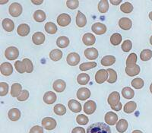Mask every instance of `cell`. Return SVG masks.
Returning <instances> with one entry per match:
<instances>
[{
    "instance_id": "cell-26",
    "label": "cell",
    "mask_w": 152,
    "mask_h": 133,
    "mask_svg": "<svg viewBox=\"0 0 152 133\" xmlns=\"http://www.w3.org/2000/svg\"><path fill=\"white\" fill-rule=\"evenodd\" d=\"M22 86L19 83H14L11 88V95L13 97H18L21 93Z\"/></svg>"
},
{
    "instance_id": "cell-57",
    "label": "cell",
    "mask_w": 152,
    "mask_h": 133,
    "mask_svg": "<svg viewBox=\"0 0 152 133\" xmlns=\"http://www.w3.org/2000/svg\"><path fill=\"white\" fill-rule=\"evenodd\" d=\"M132 133H143L142 131H140V130H134V131L132 132Z\"/></svg>"
},
{
    "instance_id": "cell-52",
    "label": "cell",
    "mask_w": 152,
    "mask_h": 133,
    "mask_svg": "<svg viewBox=\"0 0 152 133\" xmlns=\"http://www.w3.org/2000/svg\"><path fill=\"white\" fill-rule=\"evenodd\" d=\"M29 133H43V127L40 126H34L31 129Z\"/></svg>"
},
{
    "instance_id": "cell-19",
    "label": "cell",
    "mask_w": 152,
    "mask_h": 133,
    "mask_svg": "<svg viewBox=\"0 0 152 133\" xmlns=\"http://www.w3.org/2000/svg\"><path fill=\"white\" fill-rule=\"evenodd\" d=\"M68 106H69V108L70 109V110L72 111L73 113H79L81 111V104H80L78 101L75 100H70L68 103Z\"/></svg>"
},
{
    "instance_id": "cell-51",
    "label": "cell",
    "mask_w": 152,
    "mask_h": 133,
    "mask_svg": "<svg viewBox=\"0 0 152 133\" xmlns=\"http://www.w3.org/2000/svg\"><path fill=\"white\" fill-rule=\"evenodd\" d=\"M28 97H29V92H28V91L24 90L21 91V94L17 97V99L18 101H25V100H28Z\"/></svg>"
},
{
    "instance_id": "cell-12",
    "label": "cell",
    "mask_w": 152,
    "mask_h": 133,
    "mask_svg": "<svg viewBox=\"0 0 152 133\" xmlns=\"http://www.w3.org/2000/svg\"><path fill=\"white\" fill-rule=\"evenodd\" d=\"M119 26L121 29L128 31L131 29L132 26V21L129 18H121L119 20Z\"/></svg>"
},
{
    "instance_id": "cell-56",
    "label": "cell",
    "mask_w": 152,
    "mask_h": 133,
    "mask_svg": "<svg viewBox=\"0 0 152 133\" xmlns=\"http://www.w3.org/2000/svg\"><path fill=\"white\" fill-rule=\"evenodd\" d=\"M31 2L33 4H35V5H40V4H42L43 2V1H35V0H34V1H31Z\"/></svg>"
},
{
    "instance_id": "cell-22",
    "label": "cell",
    "mask_w": 152,
    "mask_h": 133,
    "mask_svg": "<svg viewBox=\"0 0 152 133\" xmlns=\"http://www.w3.org/2000/svg\"><path fill=\"white\" fill-rule=\"evenodd\" d=\"M8 116L11 121H18L21 118V111L17 108H12L8 113Z\"/></svg>"
},
{
    "instance_id": "cell-55",
    "label": "cell",
    "mask_w": 152,
    "mask_h": 133,
    "mask_svg": "<svg viewBox=\"0 0 152 133\" xmlns=\"http://www.w3.org/2000/svg\"><path fill=\"white\" fill-rule=\"evenodd\" d=\"M110 3H112L113 5H119V4H120L122 2V0H110Z\"/></svg>"
},
{
    "instance_id": "cell-50",
    "label": "cell",
    "mask_w": 152,
    "mask_h": 133,
    "mask_svg": "<svg viewBox=\"0 0 152 133\" xmlns=\"http://www.w3.org/2000/svg\"><path fill=\"white\" fill-rule=\"evenodd\" d=\"M66 5L70 9H76L79 5V1L78 0H68L66 1Z\"/></svg>"
},
{
    "instance_id": "cell-24",
    "label": "cell",
    "mask_w": 152,
    "mask_h": 133,
    "mask_svg": "<svg viewBox=\"0 0 152 133\" xmlns=\"http://www.w3.org/2000/svg\"><path fill=\"white\" fill-rule=\"evenodd\" d=\"M17 32L18 35L21 37L28 36L30 33V27L27 24H20L17 28Z\"/></svg>"
},
{
    "instance_id": "cell-54",
    "label": "cell",
    "mask_w": 152,
    "mask_h": 133,
    "mask_svg": "<svg viewBox=\"0 0 152 133\" xmlns=\"http://www.w3.org/2000/svg\"><path fill=\"white\" fill-rule=\"evenodd\" d=\"M111 108H112L113 110L115 111H119L120 110L122 109V104L120 102L118 104H116V106H113V107H111Z\"/></svg>"
},
{
    "instance_id": "cell-35",
    "label": "cell",
    "mask_w": 152,
    "mask_h": 133,
    "mask_svg": "<svg viewBox=\"0 0 152 133\" xmlns=\"http://www.w3.org/2000/svg\"><path fill=\"white\" fill-rule=\"evenodd\" d=\"M122 94L126 99H132L135 96V91L129 87H126L122 91Z\"/></svg>"
},
{
    "instance_id": "cell-10",
    "label": "cell",
    "mask_w": 152,
    "mask_h": 133,
    "mask_svg": "<svg viewBox=\"0 0 152 133\" xmlns=\"http://www.w3.org/2000/svg\"><path fill=\"white\" fill-rule=\"evenodd\" d=\"M77 98L80 100H86L91 96V91L87 88H79L77 91Z\"/></svg>"
},
{
    "instance_id": "cell-37",
    "label": "cell",
    "mask_w": 152,
    "mask_h": 133,
    "mask_svg": "<svg viewBox=\"0 0 152 133\" xmlns=\"http://www.w3.org/2000/svg\"><path fill=\"white\" fill-rule=\"evenodd\" d=\"M109 9V2L107 0H101L98 3V10L100 13H106Z\"/></svg>"
},
{
    "instance_id": "cell-47",
    "label": "cell",
    "mask_w": 152,
    "mask_h": 133,
    "mask_svg": "<svg viewBox=\"0 0 152 133\" xmlns=\"http://www.w3.org/2000/svg\"><path fill=\"white\" fill-rule=\"evenodd\" d=\"M15 69L19 73H21V74H23L26 72V69H25V66H24V63L21 61H16L15 62Z\"/></svg>"
},
{
    "instance_id": "cell-2",
    "label": "cell",
    "mask_w": 152,
    "mask_h": 133,
    "mask_svg": "<svg viewBox=\"0 0 152 133\" xmlns=\"http://www.w3.org/2000/svg\"><path fill=\"white\" fill-rule=\"evenodd\" d=\"M19 56L18 49L15 47H8L5 51V58L9 60H15Z\"/></svg>"
},
{
    "instance_id": "cell-8",
    "label": "cell",
    "mask_w": 152,
    "mask_h": 133,
    "mask_svg": "<svg viewBox=\"0 0 152 133\" xmlns=\"http://www.w3.org/2000/svg\"><path fill=\"white\" fill-rule=\"evenodd\" d=\"M91 30L94 33L96 34L102 35L106 33V31H107V26L104 24H102V23L97 22L95 23V24H94L92 25Z\"/></svg>"
},
{
    "instance_id": "cell-53",
    "label": "cell",
    "mask_w": 152,
    "mask_h": 133,
    "mask_svg": "<svg viewBox=\"0 0 152 133\" xmlns=\"http://www.w3.org/2000/svg\"><path fill=\"white\" fill-rule=\"evenodd\" d=\"M72 133H85V129L83 127H75L72 129Z\"/></svg>"
},
{
    "instance_id": "cell-36",
    "label": "cell",
    "mask_w": 152,
    "mask_h": 133,
    "mask_svg": "<svg viewBox=\"0 0 152 133\" xmlns=\"http://www.w3.org/2000/svg\"><path fill=\"white\" fill-rule=\"evenodd\" d=\"M96 66H97V63L95 62H84V63L80 65L79 69L81 71H88V70L94 69V68H95Z\"/></svg>"
},
{
    "instance_id": "cell-38",
    "label": "cell",
    "mask_w": 152,
    "mask_h": 133,
    "mask_svg": "<svg viewBox=\"0 0 152 133\" xmlns=\"http://www.w3.org/2000/svg\"><path fill=\"white\" fill-rule=\"evenodd\" d=\"M132 86L135 89H141L144 87L145 85V81L142 78H134V79L131 82Z\"/></svg>"
},
{
    "instance_id": "cell-48",
    "label": "cell",
    "mask_w": 152,
    "mask_h": 133,
    "mask_svg": "<svg viewBox=\"0 0 152 133\" xmlns=\"http://www.w3.org/2000/svg\"><path fill=\"white\" fill-rule=\"evenodd\" d=\"M121 48L125 53L129 52L130 50H131V49L132 48V43L131 40H125V41L123 43V44H122Z\"/></svg>"
},
{
    "instance_id": "cell-58",
    "label": "cell",
    "mask_w": 152,
    "mask_h": 133,
    "mask_svg": "<svg viewBox=\"0 0 152 133\" xmlns=\"http://www.w3.org/2000/svg\"><path fill=\"white\" fill-rule=\"evenodd\" d=\"M149 18H150V20H151L152 21V12H151L150 13H149Z\"/></svg>"
},
{
    "instance_id": "cell-33",
    "label": "cell",
    "mask_w": 152,
    "mask_h": 133,
    "mask_svg": "<svg viewBox=\"0 0 152 133\" xmlns=\"http://www.w3.org/2000/svg\"><path fill=\"white\" fill-rule=\"evenodd\" d=\"M90 81V76L87 73H81L77 77V81L81 85H85Z\"/></svg>"
},
{
    "instance_id": "cell-9",
    "label": "cell",
    "mask_w": 152,
    "mask_h": 133,
    "mask_svg": "<svg viewBox=\"0 0 152 133\" xmlns=\"http://www.w3.org/2000/svg\"><path fill=\"white\" fill-rule=\"evenodd\" d=\"M0 72H1V74L5 76L11 75L13 72L12 65L8 62H3L0 66Z\"/></svg>"
},
{
    "instance_id": "cell-32",
    "label": "cell",
    "mask_w": 152,
    "mask_h": 133,
    "mask_svg": "<svg viewBox=\"0 0 152 133\" xmlns=\"http://www.w3.org/2000/svg\"><path fill=\"white\" fill-rule=\"evenodd\" d=\"M62 52L59 49H54L50 53V58L53 61H59L62 59Z\"/></svg>"
},
{
    "instance_id": "cell-43",
    "label": "cell",
    "mask_w": 152,
    "mask_h": 133,
    "mask_svg": "<svg viewBox=\"0 0 152 133\" xmlns=\"http://www.w3.org/2000/svg\"><path fill=\"white\" fill-rule=\"evenodd\" d=\"M122 39H123V37L119 33H115L111 36L110 43L113 46H118L122 42Z\"/></svg>"
},
{
    "instance_id": "cell-4",
    "label": "cell",
    "mask_w": 152,
    "mask_h": 133,
    "mask_svg": "<svg viewBox=\"0 0 152 133\" xmlns=\"http://www.w3.org/2000/svg\"><path fill=\"white\" fill-rule=\"evenodd\" d=\"M108 72L106 69H100L95 75V81L97 84H103L108 79Z\"/></svg>"
},
{
    "instance_id": "cell-46",
    "label": "cell",
    "mask_w": 152,
    "mask_h": 133,
    "mask_svg": "<svg viewBox=\"0 0 152 133\" xmlns=\"http://www.w3.org/2000/svg\"><path fill=\"white\" fill-rule=\"evenodd\" d=\"M76 121L79 125L85 126L88 123V117L85 116V115H83V114H80V115H78L77 117H76Z\"/></svg>"
},
{
    "instance_id": "cell-29",
    "label": "cell",
    "mask_w": 152,
    "mask_h": 133,
    "mask_svg": "<svg viewBox=\"0 0 152 133\" xmlns=\"http://www.w3.org/2000/svg\"><path fill=\"white\" fill-rule=\"evenodd\" d=\"M137 108V104L135 101H129V102L126 103L124 106V113H132L136 110Z\"/></svg>"
},
{
    "instance_id": "cell-21",
    "label": "cell",
    "mask_w": 152,
    "mask_h": 133,
    "mask_svg": "<svg viewBox=\"0 0 152 133\" xmlns=\"http://www.w3.org/2000/svg\"><path fill=\"white\" fill-rule=\"evenodd\" d=\"M95 41H96V38L94 34L91 33H86L84 34L83 37H82V42L86 46H92L94 44Z\"/></svg>"
},
{
    "instance_id": "cell-11",
    "label": "cell",
    "mask_w": 152,
    "mask_h": 133,
    "mask_svg": "<svg viewBox=\"0 0 152 133\" xmlns=\"http://www.w3.org/2000/svg\"><path fill=\"white\" fill-rule=\"evenodd\" d=\"M96 108H97V105H96V103L93 100H88L84 105V112L85 113L88 115H91L96 110Z\"/></svg>"
},
{
    "instance_id": "cell-20",
    "label": "cell",
    "mask_w": 152,
    "mask_h": 133,
    "mask_svg": "<svg viewBox=\"0 0 152 133\" xmlns=\"http://www.w3.org/2000/svg\"><path fill=\"white\" fill-rule=\"evenodd\" d=\"M56 100V94L53 91H47L44 94L43 101L47 104H53Z\"/></svg>"
},
{
    "instance_id": "cell-15",
    "label": "cell",
    "mask_w": 152,
    "mask_h": 133,
    "mask_svg": "<svg viewBox=\"0 0 152 133\" xmlns=\"http://www.w3.org/2000/svg\"><path fill=\"white\" fill-rule=\"evenodd\" d=\"M85 57L89 60H94L98 57V51L97 49L91 47V48H88L85 50Z\"/></svg>"
},
{
    "instance_id": "cell-31",
    "label": "cell",
    "mask_w": 152,
    "mask_h": 133,
    "mask_svg": "<svg viewBox=\"0 0 152 133\" xmlns=\"http://www.w3.org/2000/svg\"><path fill=\"white\" fill-rule=\"evenodd\" d=\"M34 18L37 22H43L47 18L46 13L43 10H37L34 13Z\"/></svg>"
},
{
    "instance_id": "cell-13",
    "label": "cell",
    "mask_w": 152,
    "mask_h": 133,
    "mask_svg": "<svg viewBox=\"0 0 152 133\" xmlns=\"http://www.w3.org/2000/svg\"><path fill=\"white\" fill-rule=\"evenodd\" d=\"M105 122L109 126H114L118 122V116L113 112H108L105 115Z\"/></svg>"
},
{
    "instance_id": "cell-41",
    "label": "cell",
    "mask_w": 152,
    "mask_h": 133,
    "mask_svg": "<svg viewBox=\"0 0 152 133\" xmlns=\"http://www.w3.org/2000/svg\"><path fill=\"white\" fill-rule=\"evenodd\" d=\"M45 31L50 34H54L57 32V27L53 22H47L45 24Z\"/></svg>"
},
{
    "instance_id": "cell-45",
    "label": "cell",
    "mask_w": 152,
    "mask_h": 133,
    "mask_svg": "<svg viewBox=\"0 0 152 133\" xmlns=\"http://www.w3.org/2000/svg\"><path fill=\"white\" fill-rule=\"evenodd\" d=\"M22 62L26 69V72L31 73L34 71V66L31 60H30L29 59H24Z\"/></svg>"
},
{
    "instance_id": "cell-7",
    "label": "cell",
    "mask_w": 152,
    "mask_h": 133,
    "mask_svg": "<svg viewBox=\"0 0 152 133\" xmlns=\"http://www.w3.org/2000/svg\"><path fill=\"white\" fill-rule=\"evenodd\" d=\"M67 63L70 66H75L79 63L80 56L77 53H70L66 58Z\"/></svg>"
},
{
    "instance_id": "cell-14",
    "label": "cell",
    "mask_w": 152,
    "mask_h": 133,
    "mask_svg": "<svg viewBox=\"0 0 152 133\" xmlns=\"http://www.w3.org/2000/svg\"><path fill=\"white\" fill-rule=\"evenodd\" d=\"M119 100H120V95H119V92L113 91L109 95L108 99H107V102L110 105V107H113L119 104Z\"/></svg>"
},
{
    "instance_id": "cell-39",
    "label": "cell",
    "mask_w": 152,
    "mask_h": 133,
    "mask_svg": "<svg viewBox=\"0 0 152 133\" xmlns=\"http://www.w3.org/2000/svg\"><path fill=\"white\" fill-rule=\"evenodd\" d=\"M108 73H109L110 76L108 79H107V82L110 84H113L117 81V73L116 72L115 70L112 69H107Z\"/></svg>"
},
{
    "instance_id": "cell-3",
    "label": "cell",
    "mask_w": 152,
    "mask_h": 133,
    "mask_svg": "<svg viewBox=\"0 0 152 133\" xmlns=\"http://www.w3.org/2000/svg\"><path fill=\"white\" fill-rule=\"evenodd\" d=\"M22 6L21 5H20L18 2H13L12 4H11V5L9 6V14L12 16V17H18L21 15L22 13Z\"/></svg>"
},
{
    "instance_id": "cell-18",
    "label": "cell",
    "mask_w": 152,
    "mask_h": 133,
    "mask_svg": "<svg viewBox=\"0 0 152 133\" xmlns=\"http://www.w3.org/2000/svg\"><path fill=\"white\" fill-rule=\"evenodd\" d=\"M75 21L77 26L79 27V28H83V27H85L87 24L86 16L81 11H78V13H77Z\"/></svg>"
},
{
    "instance_id": "cell-59",
    "label": "cell",
    "mask_w": 152,
    "mask_h": 133,
    "mask_svg": "<svg viewBox=\"0 0 152 133\" xmlns=\"http://www.w3.org/2000/svg\"><path fill=\"white\" fill-rule=\"evenodd\" d=\"M150 91H151V93L152 94V83L151 84V85H150Z\"/></svg>"
},
{
    "instance_id": "cell-30",
    "label": "cell",
    "mask_w": 152,
    "mask_h": 133,
    "mask_svg": "<svg viewBox=\"0 0 152 133\" xmlns=\"http://www.w3.org/2000/svg\"><path fill=\"white\" fill-rule=\"evenodd\" d=\"M56 44L59 48H66L69 45V39L66 36L59 37L56 40Z\"/></svg>"
},
{
    "instance_id": "cell-61",
    "label": "cell",
    "mask_w": 152,
    "mask_h": 133,
    "mask_svg": "<svg viewBox=\"0 0 152 133\" xmlns=\"http://www.w3.org/2000/svg\"><path fill=\"white\" fill-rule=\"evenodd\" d=\"M6 2H8V1H1V2H0V3L4 4V3H6Z\"/></svg>"
},
{
    "instance_id": "cell-25",
    "label": "cell",
    "mask_w": 152,
    "mask_h": 133,
    "mask_svg": "<svg viewBox=\"0 0 152 133\" xmlns=\"http://www.w3.org/2000/svg\"><path fill=\"white\" fill-rule=\"evenodd\" d=\"M2 25L3 27V29L8 32H12L15 29V24L12 20L9 18L3 19L2 22Z\"/></svg>"
},
{
    "instance_id": "cell-1",
    "label": "cell",
    "mask_w": 152,
    "mask_h": 133,
    "mask_svg": "<svg viewBox=\"0 0 152 133\" xmlns=\"http://www.w3.org/2000/svg\"><path fill=\"white\" fill-rule=\"evenodd\" d=\"M87 133H112L109 125L104 123H96L91 125L87 129Z\"/></svg>"
},
{
    "instance_id": "cell-28",
    "label": "cell",
    "mask_w": 152,
    "mask_h": 133,
    "mask_svg": "<svg viewBox=\"0 0 152 133\" xmlns=\"http://www.w3.org/2000/svg\"><path fill=\"white\" fill-rule=\"evenodd\" d=\"M126 73L129 76H131V77H133V76H135L137 75H138L140 73V67L136 65V66H133V67H126Z\"/></svg>"
},
{
    "instance_id": "cell-17",
    "label": "cell",
    "mask_w": 152,
    "mask_h": 133,
    "mask_svg": "<svg viewBox=\"0 0 152 133\" xmlns=\"http://www.w3.org/2000/svg\"><path fill=\"white\" fill-rule=\"evenodd\" d=\"M66 81H63L62 79H58L53 82V88L54 91H56L58 93H61V92L64 91L66 89Z\"/></svg>"
},
{
    "instance_id": "cell-40",
    "label": "cell",
    "mask_w": 152,
    "mask_h": 133,
    "mask_svg": "<svg viewBox=\"0 0 152 133\" xmlns=\"http://www.w3.org/2000/svg\"><path fill=\"white\" fill-rule=\"evenodd\" d=\"M152 51L149 49L143 50L140 53V58L142 61H148L151 59Z\"/></svg>"
},
{
    "instance_id": "cell-42",
    "label": "cell",
    "mask_w": 152,
    "mask_h": 133,
    "mask_svg": "<svg viewBox=\"0 0 152 133\" xmlns=\"http://www.w3.org/2000/svg\"><path fill=\"white\" fill-rule=\"evenodd\" d=\"M53 110H54V113H55L56 115H59V116H63V115H65L66 113V108L64 105L59 104H56V105L54 107Z\"/></svg>"
},
{
    "instance_id": "cell-23",
    "label": "cell",
    "mask_w": 152,
    "mask_h": 133,
    "mask_svg": "<svg viewBox=\"0 0 152 133\" xmlns=\"http://www.w3.org/2000/svg\"><path fill=\"white\" fill-rule=\"evenodd\" d=\"M128 122L126 121V119H119V121L117 122L116 128V130H117L119 133H124L127 130V129H128Z\"/></svg>"
},
{
    "instance_id": "cell-5",
    "label": "cell",
    "mask_w": 152,
    "mask_h": 133,
    "mask_svg": "<svg viewBox=\"0 0 152 133\" xmlns=\"http://www.w3.org/2000/svg\"><path fill=\"white\" fill-rule=\"evenodd\" d=\"M57 123L52 117H46L42 120V126L47 130H53L56 127Z\"/></svg>"
},
{
    "instance_id": "cell-6",
    "label": "cell",
    "mask_w": 152,
    "mask_h": 133,
    "mask_svg": "<svg viewBox=\"0 0 152 133\" xmlns=\"http://www.w3.org/2000/svg\"><path fill=\"white\" fill-rule=\"evenodd\" d=\"M71 20L72 18L69 15L66 14V13H62V14L59 15L57 18V23L59 26L66 27L70 24Z\"/></svg>"
},
{
    "instance_id": "cell-27",
    "label": "cell",
    "mask_w": 152,
    "mask_h": 133,
    "mask_svg": "<svg viewBox=\"0 0 152 133\" xmlns=\"http://www.w3.org/2000/svg\"><path fill=\"white\" fill-rule=\"evenodd\" d=\"M116 62V58L113 56H106L101 59V65L104 66H112Z\"/></svg>"
},
{
    "instance_id": "cell-16",
    "label": "cell",
    "mask_w": 152,
    "mask_h": 133,
    "mask_svg": "<svg viewBox=\"0 0 152 133\" xmlns=\"http://www.w3.org/2000/svg\"><path fill=\"white\" fill-rule=\"evenodd\" d=\"M46 40L45 35L42 32H36L32 36V40L35 45H41L43 44Z\"/></svg>"
},
{
    "instance_id": "cell-44",
    "label": "cell",
    "mask_w": 152,
    "mask_h": 133,
    "mask_svg": "<svg viewBox=\"0 0 152 133\" xmlns=\"http://www.w3.org/2000/svg\"><path fill=\"white\" fill-rule=\"evenodd\" d=\"M120 10L123 12H124V13L128 14V13H130V12H132L133 5L129 2H124V3L120 5Z\"/></svg>"
},
{
    "instance_id": "cell-49",
    "label": "cell",
    "mask_w": 152,
    "mask_h": 133,
    "mask_svg": "<svg viewBox=\"0 0 152 133\" xmlns=\"http://www.w3.org/2000/svg\"><path fill=\"white\" fill-rule=\"evenodd\" d=\"M9 92V85L5 82L0 83V95L1 97H3L7 94Z\"/></svg>"
},
{
    "instance_id": "cell-60",
    "label": "cell",
    "mask_w": 152,
    "mask_h": 133,
    "mask_svg": "<svg viewBox=\"0 0 152 133\" xmlns=\"http://www.w3.org/2000/svg\"><path fill=\"white\" fill-rule=\"evenodd\" d=\"M150 43H151V45H152V35L150 37Z\"/></svg>"
},
{
    "instance_id": "cell-34",
    "label": "cell",
    "mask_w": 152,
    "mask_h": 133,
    "mask_svg": "<svg viewBox=\"0 0 152 133\" xmlns=\"http://www.w3.org/2000/svg\"><path fill=\"white\" fill-rule=\"evenodd\" d=\"M137 59H138V58H137L136 54L135 53H131L127 57V59H126V66L127 67H133V66H136Z\"/></svg>"
}]
</instances>
